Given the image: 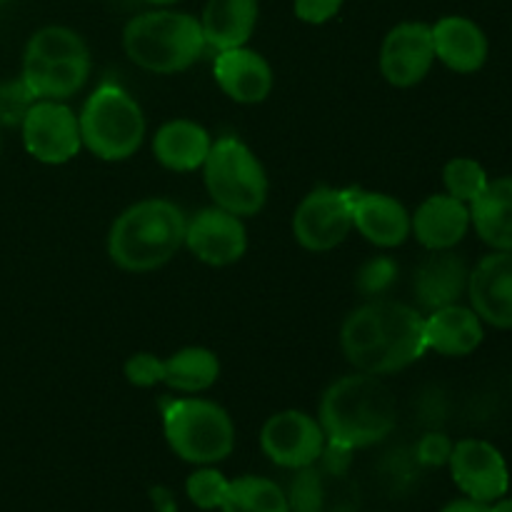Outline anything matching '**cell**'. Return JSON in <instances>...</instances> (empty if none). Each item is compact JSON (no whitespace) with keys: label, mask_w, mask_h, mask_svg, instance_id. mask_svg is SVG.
<instances>
[{"label":"cell","mask_w":512,"mask_h":512,"mask_svg":"<svg viewBox=\"0 0 512 512\" xmlns=\"http://www.w3.org/2000/svg\"><path fill=\"white\" fill-rule=\"evenodd\" d=\"M340 348L355 370L368 375L398 373L428 350L420 310L395 300H373L345 318Z\"/></svg>","instance_id":"1"},{"label":"cell","mask_w":512,"mask_h":512,"mask_svg":"<svg viewBox=\"0 0 512 512\" xmlns=\"http://www.w3.org/2000/svg\"><path fill=\"white\" fill-rule=\"evenodd\" d=\"M318 423L325 440L360 450L388 438L398 425V403L378 375L355 373L335 380L323 393Z\"/></svg>","instance_id":"2"},{"label":"cell","mask_w":512,"mask_h":512,"mask_svg":"<svg viewBox=\"0 0 512 512\" xmlns=\"http://www.w3.org/2000/svg\"><path fill=\"white\" fill-rule=\"evenodd\" d=\"M188 218L175 203L148 198L118 215L108 235V255L128 273L163 268L185 245Z\"/></svg>","instance_id":"3"},{"label":"cell","mask_w":512,"mask_h":512,"mask_svg":"<svg viewBox=\"0 0 512 512\" xmlns=\"http://www.w3.org/2000/svg\"><path fill=\"white\" fill-rule=\"evenodd\" d=\"M123 48L138 68L170 75L188 70L205 50L200 20L178 10L135 15L123 30Z\"/></svg>","instance_id":"4"},{"label":"cell","mask_w":512,"mask_h":512,"mask_svg":"<svg viewBox=\"0 0 512 512\" xmlns=\"http://www.w3.org/2000/svg\"><path fill=\"white\" fill-rule=\"evenodd\" d=\"M163 430L170 450L193 465H215L235 448V425L213 400L178 398L165 405Z\"/></svg>","instance_id":"5"},{"label":"cell","mask_w":512,"mask_h":512,"mask_svg":"<svg viewBox=\"0 0 512 512\" xmlns=\"http://www.w3.org/2000/svg\"><path fill=\"white\" fill-rule=\"evenodd\" d=\"M205 188L218 208L245 218L263 210L268 175L253 150L238 138H220L203 163Z\"/></svg>","instance_id":"6"},{"label":"cell","mask_w":512,"mask_h":512,"mask_svg":"<svg viewBox=\"0 0 512 512\" xmlns=\"http://www.w3.org/2000/svg\"><path fill=\"white\" fill-rule=\"evenodd\" d=\"M83 145L103 160H128L143 145L145 115L118 85H100L78 115Z\"/></svg>","instance_id":"7"},{"label":"cell","mask_w":512,"mask_h":512,"mask_svg":"<svg viewBox=\"0 0 512 512\" xmlns=\"http://www.w3.org/2000/svg\"><path fill=\"white\" fill-rule=\"evenodd\" d=\"M355 450L325 443L323 455L308 468L295 470L290 480V512H358L360 488L350 475Z\"/></svg>","instance_id":"8"},{"label":"cell","mask_w":512,"mask_h":512,"mask_svg":"<svg viewBox=\"0 0 512 512\" xmlns=\"http://www.w3.org/2000/svg\"><path fill=\"white\" fill-rule=\"evenodd\" d=\"M355 190L315 188L293 215V235L310 253H325L343 243L353 230Z\"/></svg>","instance_id":"9"},{"label":"cell","mask_w":512,"mask_h":512,"mask_svg":"<svg viewBox=\"0 0 512 512\" xmlns=\"http://www.w3.org/2000/svg\"><path fill=\"white\" fill-rule=\"evenodd\" d=\"M20 128L25 150L40 163H68L83 148L78 115L60 100H35Z\"/></svg>","instance_id":"10"},{"label":"cell","mask_w":512,"mask_h":512,"mask_svg":"<svg viewBox=\"0 0 512 512\" xmlns=\"http://www.w3.org/2000/svg\"><path fill=\"white\" fill-rule=\"evenodd\" d=\"M325 433L313 415L303 410H283L265 420L260 430V448L265 458L285 470L313 465L325 450Z\"/></svg>","instance_id":"11"},{"label":"cell","mask_w":512,"mask_h":512,"mask_svg":"<svg viewBox=\"0 0 512 512\" xmlns=\"http://www.w3.org/2000/svg\"><path fill=\"white\" fill-rule=\"evenodd\" d=\"M448 465L455 485L465 498L490 505L508 495V463H505L503 453L488 440L465 438L455 443Z\"/></svg>","instance_id":"12"},{"label":"cell","mask_w":512,"mask_h":512,"mask_svg":"<svg viewBox=\"0 0 512 512\" xmlns=\"http://www.w3.org/2000/svg\"><path fill=\"white\" fill-rule=\"evenodd\" d=\"M435 60L433 30L425 23H400L385 35L380 48V73L395 88L418 85Z\"/></svg>","instance_id":"13"},{"label":"cell","mask_w":512,"mask_h":512,"mask_svg":"<svg viewBox=\"0 0 512 512\" xmlns=\"http://www.w3.org/2000/svg\"><path fill=\"white\" fill-rule=\"evenodd\" d=\"M185 245L198 260L223 268V265H233L243 258L248 250V233L238 215L213 205L188 220Z\"/></svg>","instance_id":"14"},{"label":"cell","mask_w":512,"mask_h":512,"mask_svg":"<svg viewBox=\"0 0 512 512\" xmlns=\"http://www.w3.org/2000/svg\"><path fill=\"white\" fill-rule=\"evenodd\" d=\"M468 298L483 323L512 328V250H495L470 270Z\"/></svg>","instance_id":"15"},{"label":"cell","mask_w":512,"mask_h":512,"mask_svg":"<svg viewBox=\"0 0 512 512\" xmlns=\"http://www.w3.org/2000/svg\"><path fill=\"white\" fill-rule=\"evenodd\" d=\"M215 80L235 103L255 105L268 98L275 78L268 60L243 45V48L220 50L215 58Z\"/></svg>","instance_id":"16"},{"label":"cell","mask_w":512,"mask_h":512,"mask_svg":"<svg viewBox=\"0 0 512 512\" xmlns=\"http://www.w3.org/2000/svg\"><path fill=\"white\" fill-rule=\"evenodd\" d=\"M470 208L453 195H430L410 215V233L428 250H450L468 235Z\"/></svg>","instance_id":"17"},{"label":"cell","mask_w":512,"mask_h":512,"mask_svg":"<svg viewBox=\"0 0 512 512\" xmlns=\"http://www.w3.org/2000/svg\"><path fill=\"white\" fill-rule=\"evenodd\" d=\"M430 30H433L435 58L455 73H475L488 60V35L475 20L463 15H445L430 25Z\"/></svg>","instance_id":"18"},{"label":"cell","mask_w":512,"mask_h":512,"mask_svg":"<svg viewBox=\"0 0 512 512\" xmlns=\"http://www.w3.org/2000/svg\"><path fill=\"white\" fill-rule=\"evenodd\" d=\"M353 228L378 248H395L410 238V213L393 195L355 190Z\"/></svg>","instance_id":"19"},{"label":"cell","mask_w":512,"mask_h":512,"mask_svg":"<svg viewBox=\"0 0 512 512\" xmlns=\"http://www.w3.org/2000/svg\"><path fill=\"white\" fill-rule=\"evenodd\" d=\"M468 278V263L460 255L450 250H435V255H430L415 273V298L428 313L455 305L468 293Z\"/></svg>","instance_id":"20"},{"label":"cell","mask_w":512,"mask_h":512,"mask_svg":"<svg viewBox=\"0 0 512 512\" xmlns=\"http://www.w3.org/2000/svg\"><path fill=\"white\" fill-rule=\"evenodd\" d=\"M483 338V320L473 308H465V305H445L425 318V343L435 353L448 355V358L470 355L480 348Z\"/></svg>","instance_id":"21"},{"label":"cell","mask_w":512,"mask_h":512,"mask_svg":"<svg viewBox=\"0 0 512 512\" xmlns=\"http://www.w3.org/2000/svg\"><path fill=\"white\" fill-rule=\"evenodd\" d=\"M258 23V0H208L200 18L205 45L220 50L243 48Z\"/></svg>","instance_id":"22"},{"label":"cell","mask_w":512,"mask_h":512,"mask_svg":"<svg viewBox=\"0 0 512 512\" xmlns=\"http://www.w3.org/2000/svg\"><path fill=\"white\" fill-rule=\"evenodd\" d=\"M213 140L203 125L193 120H170L155 133L153 153L163 168L175 173H190L203 168Z\"/></svg>","instance_id":"23"},{"label":"cell","mask_w":512,"mask_h":512,"mask_svg":"<svg viewBox=\"0 0 512 512\" xmlns=\"http://www.w3.org/2000/svg\"><path fill=\"white\" fill-rule=\"evenodd\" d=\"M470 225L493 250H512V175L490 180L468 205Z\"/></svg>","instance_id":"24"},{"label":"cell","mask_w":512,"mask_h":512,"mask_svg":"<svg viewBox=\"0 0 512 512\" xmlns=\"http://www.w3.org/2000/svg\"><path fill=\"white\" fill-rule=\"evenodd\" d=\"M90 78V58L55 60V63H25L23 83L35 100H65L83 90Z\"/></svg>","instance_id":"25"},{"label":"cell","mask_w":512,"mask_h":512,"mask_svg":"<svg viewBox=\"0 0 512 512\" xmlns=\"http://www.w3.org/2000/svg\"><path fill=\"white\" fill-rule=\"evenodd\" d=\"M220 378V360L208 348H183L163 360V383L178 393H203Z\"/></svg>","instance_id":"26"},{"label":"cell","mask_w":512,"mask_h":512,"mask_svg":"<svg viewBox=\"0 0 512 512\" xmlns=\"http://www.w3.org/2000/svg\"><path fill=\"white\" fill-rule=\"evenodd\" d=\"M220 512H290L288 493L260 475L230 480Z\"/></svg>","instance_id":"27"},{"label":"cell","mask_w":512,"mask_h":512,"mask_svg":"<svg viewBox=\"0 0 512 512\" xmlns=\"http://www.w3.org/2000/svg\"><path fill=\"white\" fill-rule=\"evenodd\" d=\"M73 58H90V50L75 30L63 25H48L30 35L23 55L25 63H55Z\"/></svg>","instance_id":"28"},{"label":"cell","mask_w":512,"mask_h":512,"mask_svg":"<svg viewBox=\"0 0 512 512\" xmlns=\"http://www.w3.org/2000/svg\"><path fill=\"white\" fill-rule=\"evenodd\" d=\"M443 183L448 195L463 200L465 205L473 203L480 193L485 190V185L490 183L488 173H485L483 165L473 158H453L443 170Z\"/></svg>","instance_id":"29"},{"label":"cell","mask_w":512,"mask_h":512,"mask_svg":"<svg viewBox=\"0 0 512 512\" xmlns=\"http://www.w3.org/2000/svg\"><path fill=\"white\" fill-rule=\"evenodd\" d=\"M230 480L225 478L220 470L215 468H200L185 480V493H188V500L200 510H220L223 505L225 493H228Z\"/></svg>","instance_id":"30"},{"label":"cell","mask_w":512,"mask_h":512,"mask_svg":"<svg viewBox=\"0 0 512 512\" xmlns=\"http://www.w3.org/2000/svg\"><path fill=\"white\" fill-rule=\"evenodd\" d=\"M33 103L35 95L30 93L23 78L18 83L0 85V125H20Z\"/></svg>","instance_id":"31"},{"label":"cell","mask_w":512,"mask_h":512,"mask_svg":"<svg viewBox=\"0 0 512 512\" xmlns=\"http://www.w3.org/2000/svg\"><path fill=\"white\" fill-rule=\"evenodd\" d=\"M395 280H398V265H395V260L373 258V260H368L363 268H360L355 285H358L360 293L380 295V293H385V290H388Z\"/></svg>","instance_id":"32"},{"label":"cell","mask_w":512,"mask_h":512,"mask_svg":"<svg viewBox=\"0 0 512 512\" xmlns=\"http://www.w3.org/2000/svg\"><path fill=\"white\" fill-rule=\"evenodd\" d=\"M125 378L130 385L150 388V385L163 383V360L150 353H138L125 363Z\"/></svg>","instance_id":"33"},{"label":"cell","mask_w":512,"mask_h":512,"mask_svg":"<svg viewBox=\"0 0 512 512\" xmlns=\"http://www.w3.org/2000/svg\"><path fill=\"white\" fill-rule=\"evenodd\" d=\"M453 440L445 433H428L418 443V460L425 468H443L453 453Z\"/></svg>","instance_id":"34"},{"label":"cell","mask_w":512,"mask_h":512,"mask_svg":"<svg viewBox=\"0 0 512 512\" xmlns=\"http://www.w3.org/2000/svg\"><path fill=\"white\" fill-rule=\"evenodd\" d=\"M345 0H295V15H298L303 23H328L330 18H335Z\"/></svg>","instance_id":"35"},{"label":"cell","mask_w":512,"mask_h":512,"mask_svg":"<svg viewBox=\"0 0 512 512\" xmlns=\"http://www.w3.org/2000/svg\"><path fill=\"white\" fill-rule=\"evenodd\" d=\"M150 500H153L155 512H178L175 495L168 488H153L150 490Z\"/></svg>","instance_id":"36"},{"label":"cell","mask_w":512,"mask_h":512,"mask_svg":"<svg viewBox=\"0 0 512 512\" xmlns=\"http://www.w3.org/2000/svg\"><path fill=\"white\" fill-rule=\"evenodd\" d=\"M440 512H488V505L478 503V500L460 498V500H453V503L445 505Z\"/></svg>","instance_id":"37"},{"label":"cell","mask_w":512,"mask_h":512,"mask_svg":"<svg viewBox=\"0 0 512 512\" xmlns=\"http://www.w3.org/2000/svg\"><path fill=\"white\" fill-rule=\"evenodd\" d=\"M488 512H512V498H498L495 503L488 505Z\"/></svg>","instance_id":"38"},{"label":"cell","mask_w":512,"mask_h":512,"mask_svg":"<svg viewBox=\"0 0 512 512\" xmlns=\"http://www.w3.org/2000/svg\"><path fill=\"white\" fill-rule=\"evenodd\" d=\"M145 3H153V5H173V3H180V0H145Z\"/></svg>","instance_id":"39"},{"label":"cell","mask_w":512,"mask_h":512,"mask_svg":"<svg viewBox=\"0 0 512 512\" xmlns=\"http://www.w3.org/2000/svg\"><path fill=\"white\" fill-rule=\"evenodd\" d=\"M5 3H8V0H0V8H3V5H5Z\"/></svg>","instance_id":"40"}]
</instances>
